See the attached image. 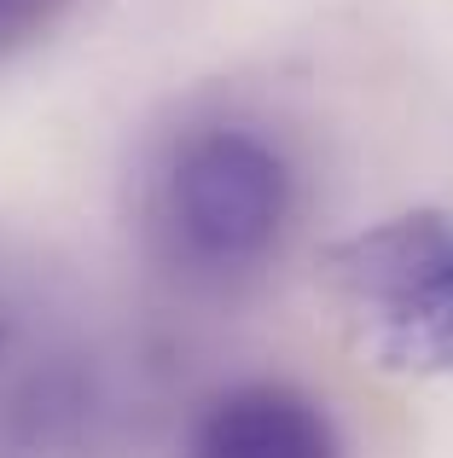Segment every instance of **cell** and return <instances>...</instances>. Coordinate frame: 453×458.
Masks as SVG:
<instances>
[{
  "instance_id": "cell-1",
  "label": "cell",
  "mask_w": 453,
  "mask_h": 458,
  "mask_svg": "<svg viewBox=\"0 0 453 458\" xmlns=\"http://www.w3.org/2000/svg\"><path fill=\"white\" fill-rule=\"evenodd\" d=\"M326 279L372 366L401 377L453 371V215L413 209L343 238Z\"/></svg>"
},
{
  "instance_id": "cell-5",
  "label": "cell",
  "mask_w": 453,
  "mask_h": 458,
  "mask_svg": "<svg viewBox=\"0 0 453 458\" xmlns=\"http://www.w3.org/2000/svg\"><path fill=\"white\" fill-rule=\"evenodd\" d=\"M6 343H12V325H6V308H0V354H6Z\"/></svg>"
},
{
  "instance_id": "cell-3",
  "label": "cell",
  "mask_w": 453,
  "mask_h": 458,
  "mask_svg": "<svg viewBox=\"0 0 453 458\" xmlns=\"http://www.w3.org/2000/svg\"><path fill=\"white\" fill-rule=\"evenodd\" d=\"M186 458H343V441L308 389L256 377L204 401L186 429Z\"/></svg>"
},
{
  "instance_id": "cell-4",
  "label": "cell",
  "mask_w": 453,
  "mask_h": 458,
  "mask_svg": "<svg viewBox=\"0 0 453 458\" xmlns=\"http://www.w3.org/2000/svg\"><path fill=\"white\" fill-rule=\"evenodd\" d=\"M58 6H70V0H0V53H12L18 41H30Z\"/></svg>"
},
{
  "instance_id": "cell-2",
  "label": "cell",
  "mask_w": 453,
  "mask_h": 458,
  "mask_svg": "<svg viewBox=\"0 0 453 458\" xmlns=\"http://www.w3.org/2000/svg\"><path fill=\"white\" fill-rule=\"evenodd\" d=\"M291 168L250 128H204L163 174V233L198 273H244L291 221Z\"/></svg>"
}]
</instances>
